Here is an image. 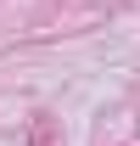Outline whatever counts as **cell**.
Wrapping results in <instances>:
<instances>
[]
</instances>
